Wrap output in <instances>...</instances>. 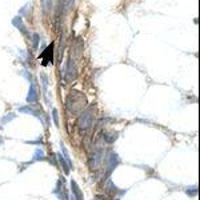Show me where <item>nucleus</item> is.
<instances>
[{
    "instance_id": "nucleus-3",
    "label": "nucleus",
    "mask_w": 200,
    "mask_h": 200,
    "mask_svg": "<svg viewBox=\"0 0 200 200\" xmlns=\"http://www.w3.org/2000/svg\"><path fill=\"white\" fill-rule=\"evenodd\" d=\"M72 58L69 57L68 63H67V69H66V80L67 81H73L77 77V64L74 59V53H72Z\"/></svg>"
},
{
    "instance_id": "nucleus-6",
    "label": "nucleus",
    "mask_w": 200,
    "mask_h": 200,
    "mask_svg": "<svg viewBox=\"0 0 200 200\" xmlns=\"http://www.w3.org/2000/svg\"><path fill=\"white\" fill-rule=\"evenodd\" d=\"M70 185H71V191H72V194H73L75 200H84L83 192L81 191V189L79 188V186L76 182H75V180H73V179L71 180Z\"/></svg>"
},
{
    "instance_id": "nucleus-2",
    "label": "nucleus",
    "mask_w": 200,
    "mask_h": 200,
    "mask_svg": "<svg viewBox=\"0 0 200 200\" xmlns=\"http://www.w3.org/2000/svg\"><path fill=\"white\" fill-rule=\"evenodd\" d=\"M94 115H95V110L94 108H89L86 110L81 116H80L78 120V126L80 129L85 130L87 128H89L92 125L93 119H94Z\"/></svg>"
},
{
    "instance_id": "nucleus-9",
    "label": "nucleus",
    "mask_w": 200,
    "mask_h": 200,
    "mask_svg": "<svg viewBox=\"0 0 200 200\" xmlns=\"http://www.w3.org/2000/svg\"><path fill=\"white\" fill-rule=\"evenodd\" d=\"M57 156H58L59 163H60V165H61V167H62V169L64 170L65 174H69V172H70V167H69V165H68L67 161H66V160L63 158V156H62L61 154H58Z\"/></svg>"
},
{
    "instance_id": "nucleus-8",
    "label": "nucleus",
    "mask_w": 200,
    "mask_h": 200,
    "mask_svg": "<svg viewBox=\"0 0 200 200\" xmlns=\"http://www.w3.org/2000/svg\"><path fill=\"white\" fill-rule=\"evenodd\" d=\"M12 24L15 26V27L18 29L19 31H21V33L22 34H24L26 37H29V33H28V31H27V29H26V27H25V25L23 24V22H22V20H21V18L20 17H14L13 18V20H12Z\"/></svg>"
},
{
    "instance_id": "nucleus-5",
    "label": "nucleus",
    "mask_w": 200,
    "mask_h": 200,
    "mask_svg": "<svg viewBox=\"0 0 200 200\" xmlns=\"http://www.w3.org/2000/svg\"><path fill=\"white\" fill-rule=\"evenodd\" d=\"M118 164V157L116 154L109 153L107 157V176L113 171V169Z\"/></svg>"
},
{
    "instance_id": "nucleus-4",
    "label": "nucleus",
    "mask_w": 200,
    "mask_h": 200,
    "mask_svg": "<svg viewBox=\"0 0 200 200\" xmlns=\"http://www.w3.org/2000/svg\"><path fill=\"white\" fill-rule=\"evenodd\" d=\"M53 44L54 43H51L50 45L42 52V54L40 55V57L43 59L42 60L43 65H47L48 62L53 61V48H54V45H53Z\"/></svg>"
},
{
    "instance_id": "nucleus-11",
    "label": "nucleus",
    "mask_w": 200,
    "mask_h": 200,
    "mask_svg": "<svg viewBox=\"0 0 200 200\" xmlns=\"http://www.w3.org/2000/svg\"><path fill=\"white\" fill-rule=\"evenodd\" d=\"M53 6V0H42V8L45 13H49Z\"/></svg>"
},
{
    "instance_id": "nucleus-15",
    "label": "nucleus",
    "mask_w": 200,
    "mask_h": 200,
    "mask_svg": "<svg viewBox=\"0 0 200 200\" xmlns=\"http://www.w3.org/2000/svg\"><path fill=\"white\" fill-rule=\"evenodd\" d=\"M186 193H187L189 196H196L197 195V188L196 187H193V188H191L190 190L189 189H186Z\"/></svg>"
},
{
    "instance_id": "nucleus-10",
    "label": "nucleus",
    "mask_w": 200,
    "mask_h": 200,
    "mask_svg": "<svg viewBox=\"0 0 200 200\" xmlns=\"http://www.w3.org/2000/svg\"><path fill=\"white\" fill-rule=\"evenodd\" d=\"M19 111L22 113H25V114H30V115H34V116H37L39 117V114L36 110H34L33 108L28 107V106H22V107L19 108Z\"/></svg>"
},
{
    "instance_id": "nucleus-7",
    "label": "nucleus",
    "mask_w": 200,
    "mask_h": 200,
    "mask_svg": "<svg viewBox=\"0 0 200 200\" xmlns=\"http://www.w3.org/2000/svg\"><path fill=\"white\" fill-rule=\"evenodd\" d=\"M26 100H27L28 103H35V102L38 101V93H37L36 86H35L34 83H31Z\"/></svg>"
},
{
    "instance_id": "nucleus-14",
    "label": "nucleus",
    "mask_w": 200,
    "mask_h": 200,
    "mask_svg": "<svg viewBox=\"0 0 200 200\" xmlns=\"http://www.w3.org/2000/svg\"><path fill=\"white\" fill-rule=\"evenodd\" d=\"M52 116H53V121H54L55 125L58 127L59 126V118H58V112L56 109H53L52 111Z\"/></svg>"
},
{
    "instance_id": "nucleus-13",
    "label": "nucleus",
    "mask_w": 200,
    "mask_h": 200,
    "mask_svg": "<svg viewBox=\"0 0 200 200\" xmlns=\"http://www.w3.org/2000/svg\"><path fill=\"white\" fill-rule=\"evenodd\" d=\"M44 157H45V155H44V152H43L42 149L37 148L36 150H35L34 157H33L34 160H36V161H42V160L44 159Z\"/></svg>"
},
{
    "instance_id": "nucleus-17",
    "label": "nucleus",
    "mask_w": 200,
    "mask_h": 200,
    "mask_svg": "<svg viewBox=\"0 0 200 200\" xmlns=\"http://www.w3.org/2000/svg\"><path fill=\"white\" fill-rule=\"evenodd\" d=\"M14 117H15V115L13 114V113L8 114V115H6V116L2 119V123H6L7 121H10V120H11V119H13Z\"/></svg>"
},
{
    "instance_id": "nucleus-12",
    "label": "nucleus",
    "mask_w": 200,
    "mask_h": 200,
    "mask_svg": "<svg viewBox=\"0 0 200 200\" xmlns=\"http://www.w3.org/2000/svg\"><path fill=\"white\" fill-rule=\"evenodd\" d=\"M61 150H62V153H63V155H64V159L67 161V163H68V165H69V167L70 168H72L73 167V165H72V162H71V159H70V156H69V153H68V151H67V149H66V147L61 143Z\"/></svg>"
},
{
    "instance_id": "nucleus-16",
    "label": "nucleus",
    "mask_w": 200,
    "mask_h": 200,
    "mask_svg": "<svg viewBox=\"0 0 200 200\" xmlns=\"http://www.w3.org/2000/svg\"><path fill=\"white\" fill-rule=\"evenodd\" d=\"M32 41H33V46L34 48H37L38 44H39V36L38 34H34L32 36Z\"/></svg>"
},
{
    "instance_id": "nucleus-1",
    "label": "nucleus",
    "mask_w": 200,
    "mask_h": 200,
    "mask_svg": "<svg viewBox=\"0 0 200 200\" xmlns=\"http://www.w3.org/2000/svg\"><path fill=\"white\" fill-rule=\"evenodd\" d=\"M87 105V99L84 94L79 91H71L66 98V107L70 113L79 114Z\"/></svg>"
}]
</instances>
